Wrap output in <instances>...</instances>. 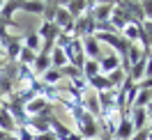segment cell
I'll return each instance as SVG.
<instances>
[{
	"instance_id": "6da1fadb",
	"label": "cell",
	"mask_w": 152,
	"mask_h": 140,
	"mask_svg": "<svg viewBox=\"0 0 152 140\" xmlns=\"http://www.w3.org/2000/svg\"><path fill=\"white\" fill-rule=\"evenodd\" d=\"M81 46H83V55H86V60H102V44L97 41L95 37H83L81 39Z\"/></svg>"
},
{
	"instance_id": "7a4b0ae2",
	"label": "cell",
	"mask_w": 152,
	"mask_h": 140,
	"mask_svg": "<svg viewBox=\"0 0 152 140\" xmlns=\"http://www.w3.org/2000/svg\"><path fill=\"white\" fill-rule=\"evenodd\" d=\"M127 117H129V122H132L134 131L148 129V112H145V108H129Z\"/></svg>"
},
{
	"instance_id": "3957f363",
	"label": "cell",
	"mask_w": 152,
	"mask_h": 140,
	"mask_svg": "<svg viewBox=\"0 0 152 140\" xmlns=\"http://www.w3.org/2000/svg\"><path fill=\"white\" fill-rule=\"evenodd\" d=\"M115 69H120V57L115 55V53H111V55H106L99 60V74L102 76H108L111 71H115Z\"/></svg>"
},
{
	"instance_id": "277c9868",
	"label": "cell",
	"mask_w": 152,
	"mask_h": 140,
	"mask_svg": "<svg viewBox=\"0 0 152 140\" xmlns=\"http://www.w3.org/2000/svg\"><path fill=\"white\" fill-rule=\"evenodd\" d=\"M81 108H83V112H88L90 117H95V115H99V101H97V94L95 92H88L86 96H83V101H81Z\"/></svg>"
},
{
	"instance_id": "5b68a950",
	"label": "cell",
	"mask_w": 152,
	"mask_h": 140,
	"mask_svg": "<svg viewBox=\"0 0 152 140\" xmlns=\"http://www.w3.org/2000/svg\"><path fill=\"white\" fill-rule=\"evenodd\" d=\"M0 131L2 133H14L16 131V122H14V117L10 115V110L5 106H0Z\"/></svg>"
},
{
	"instance_id": "8992f818",
	"label": "cell",
	"mask_w": 152,
	"mask_h": 140,
	"mask_svg": "<svg viewBox=\"0 0 152 140\" xmlns=\"http://www.w3.org/2000/svg\"><path fill=\"white\" fill-rule=\"evenodd\" d=\"M113 136H115V140H129L134 136V126H132V122H129V117L122 115V120H120V124H118Z\"/></svg>"
},
{
	"instance_id": "52a82bcc",
	"label": "cell",
	"mask_w": 152,
	"mask_h": 140,
	"mask_svg": "<svg viewBox=\"0 0 152 140\" xmlns=\"http://www.w3.org/2000/svg\"><path fill=\"white\" fill-rule=\"evenodd\" d=\"M120 37H122L127 44H136V41L141 39V25H138V23H127L124 30L120 32Z\"/></svg>"
},
{
	"instance_id": "ba28073f",
	"label": "cell",
	"mask_w": 152,
	"mask_h": 140,
	"mask_svg": "<svg viewBox=\"0 0 152 140\" xmlns=\"http://www.w3.org/2000/svg\"><path fill=\"white\" fill-rule=\"evenodd\" d=\"M48 57H51V67H53V69H58V71H60V69H65L67 65H69V60H67V55H65V51H62V48H53V51H51V53H48Z\"/></svg>"
},
{
	"instance_id": "9c48e42d",
	"label": "cell",
	"mask_w": 152,
	"mask_h": 140,
	"mask_svg": "<svg viewBox=\"0 0 152 140\" xmlns=\"http://www.w3.org/2000/svg\"><path fill=\"white\" fill-rule=\"evenodd\" d=\"M48 69H53L51 67V57L46 55V53H37V57H35V62H32V74H44V71H48Z\"/></svg>"
},
{
	"instance_id": "30bf717a",
	"label": "cell",
	"mask_w": 152,
	"mask_h": 140,
	"mask_svg": "<svg viewBox=\"0 0 152 140\" xmlns=\"http://www.w3.org/2000/svg\"><path fill=\"white\" fill-rule=\"evenodd\" d=\"M88 85H92V90H95V94H99V92H108V90H113L111 87V83H108V78L106 76H95V78H90L88 81Z\"/></svg>"
},
{
	"instance_id": "8fae6325",
	"label": "cell",
	"mask_w": 152,
	"mask_h": 140,
	"mask_svg": "<svg viewBox=\"0 0 152 140\" xmlns=\"http://www.w3.org/2000/svg\"><path fill=\"white\" fill-rule=\"evenodd\" d=\"M44 5L46 2H35V0H23V2H19V9L28 12V14H44Z\"/></svg>"
},
{
	"instance_id": "7c38bea8",
	"label": "cell",
	"mask_w": 152,
	"mask_h": 140,
	"mask_svg": "<svg viewBox=\"0 0 152 140\" xmlns=\"http://www.w3.org/2000/svg\"><path fill=\"white\" fill-rule=\"evenodd\" d=\"M81 74H83L86 81L99 76V62H97V60H86V62H83V69H81Z\"/></svg>"
},
{
	"instance_id": "4fadbf2b",
	"label": "cell",
	"mask_w": 152,
	"mask_h": 140,
	"mask_svg": "<svg viewBox=\"0 0 152 140\" xmlns=\"http://www.w3.org/2000/svg\"><path fill=\"white\" fill-rule=\"evenodd\" d=\"M65 76H62V71H58V69H48V71H44L42 74V83L48 85V87H56L58 81H62Z\"/></svg>"
},
{
	"instance_id": "5bb4252c",
	"label": "cell",
	"mask_w": 152,
	"mask_h": 140,
	"mask_svg": "<svg viewBox=\"0 0 152 140\" xmlns=\"http://www.w3.org/2000/svg\"><path fill=\"white\" fill-rule=\"evenodd\" d=\"M23 48H28V51H32V53H37V51H39V35L35 32V30H30L28 35H26V39H23Z\"/></svg>"
},
{
	"instance_id": "9a60e30c",
	"label": "cell",
	"mask_w": 152,
	"mask_h": 140,
	"mask_svg": "<svg viewBox=\"0 0 152 140\" xmlns=\"http://www.w3.org/2000/svg\"><path fill=\"white\" fill-rule=\"evenodd\" d=\"M108 78V83H111V87H115V90H120L124 83V78H127V74H124L122 69H115V71H111V74L106 76Z\"/></svg>"
},
{
	"instance_id": "2e32d148",
	"label": "cell",
	"mask_w": 152,
	"mask_h": 140,
	"mask_svg": "<svg viewBox=\"0 0 152 140\" xmlns=\"http://www.w3.org/2000/svg\"><path fill=\"white\" fill-rule=\"evenodd\" d=\"M16 9H19V2H2V7H0V16L7 21V23H12V16L16 14Z\"/></svg>"
},
{
	"instance_id": "e0dca14e",
	"label": "cell",
	"mask_w": 152,
	"mask_h": 140,
	"mask_svg": "<svg viewBox=\"0 0 152 140\" xmlns=\"http://www.w3.org/2000/svg\"><path fill=\"white\" fill-rule=\"evenodd\" d=\"M150 101H152V90H138V96H136L132 108H145Z\"/></svg>"
},
{
	"instance_id": "ac0fdd59",
	"label": "cell",
	"mask_w": 152,
	"mask_h": 140,
	"mask_svg": "<svg viewBox=\"0 0 152 140\" xmlns=\"http://www.w3.org/2000/svg\"><path fill=\"white\" fill-rule=\"evenodd\" d=\"M7 57H10L12 62H14V60H19V53H21V48H23V44H21L19 41V37L14 39V41H12V44H7Z\"/></svg>"
},
{
	"instance_id": "d6986e66",
	"label": "cell",
	"mask_w": 152,
	"mask_h": 140,
	"mask_svg": "<svg viewBox=\"0 0 152 140\" xmlns=\"http://www.w3.org/2000/svg\"><path fill=\"white\" fill-rule=\"evenodd\" d=\"M141 7H143V19L152 21V2H141Z\"/></svg>"
},
{
	"instance_id": "ffe728a7",
	"label": "cell",
	"mask_w": 152,
	"mask_h": 140,
	"mask_svg": "<svg viewBox=\"0 0 152 140\" xmlns=\"http://www.w3.org/2000/svg\"><path fill=\"white\" fill-rule=\"evenodd\" d=\"M148 133H150V129H141V131H134V136L129 140H148Z\"/></svg>"
},
{
	"instance_id": "44dd1931",
	"label": "cell",
	"mask_w": 152,
	"mask_h": 140,
	"mask_svg": "<svg viewBox=\"0 0 152 140\" xmlns=\"http://www.w3.org/2000/svg\"><path fill=\"white\" fill-rule=\"evenodd\" d=\"M19 140H35V136H32L26 126H21V129H19Z\"/></svg>"
},
{
	"instance_id": "7402d4cb",
	"label": "cell",
	"mask_w": 152,
	"mask_h": 140,
	"mask_svg": "<svg viewBox=\"0 0 152 140\" xmlns=\"http://www.w3.org/2000/svg\"><path fill=\"white\" fill-rule=\"evenodd\" d=\"M152 76V55L145 57V78H150Z\"/></svg>"
},
{
	"instance_id": "603a6c76",
	"label": "cell",
	"mask_w": 152,
	"mask_h": 140,
	"mask_svg": "<svg viewBox=\"0 0 152 140\" xmlns=\"http://www.w3.org/2000/svg\"><path fill=\"white\" fill-rule=\"evenodd\" d=\"M35 140H58V138L48 131V133H39V136H35Z\"/></svg>"
},
{
	"instance_id": "cb8c5ba5",
	"label": "cell",
	"mask_w": 152,
	"mask_h": 140,
	"mask_svg": "<svg viewBox=\"0 0 152 140\" xmlns=\"http://www.w3.org/2000/svg\"><path fill=\"white\" fill-rule=\"evenodd\" d=\"M148 122H150V129H152V117H148Z\"/></svg>"
}]
</instances>
